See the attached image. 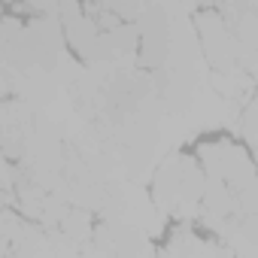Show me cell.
Wrapping results in <instances>:
<instances>
[{
	"mask_svg": "<svg viewBox=\"0 0 258 258\" xmlns=\"http://www.w3.org/2000/svg\"><path fill=\"white\" fill-rule=\"evenodd\" d=\"M207 195V173L188 155H167L155 170V207L164 216H176L182 222L201 216Z\"/></svg>",
	"mask_w": 258,
	"mask_h": 258,
	"instance_id": "6da1fadb",
	"label": "cell"
},
{
	"mask_svg": "<svg viewBox=\"0 0 258 258\" xmlns=\"http://www.w3.org/2000/svg\"><path fill=\"white\" fill-rule=\"evenodd\" d=\"M61 231H64L73 243H79V246H85V243L94 240V231H91V222H88L85 210H70L67 219L61 222Z\"/></svg>",
	"mask_w": 258,
	"mask_h": 258,
	"instance_id": "277c9868",
	"label": "cell"
},
{
	"mask_svg": "<svg viewBox=\"0 0 258 258\" xmlns=\"http://www.w3.org/2000/svg\"><path fill=\"white\" fill-rule=\"evenodd\" d=\"M94 246L106 258H155V252L149 246V234H143L140 228H131V225L103 222L94 231Z\"/></svg>",
	"mask_w": 258,
	"mask_h": 258,
	"instance_id": "3957f363",
	"label": "cell"
},
{
	"mask_svg": "<svg viewBox=\"0 0 258 258\" xmlns=\"http://www.w3.org/2000/svg\"><path fill=\"white\" fill-rule=\"evenodd\" d=\"M195 22H198V34H201V49H204L213 73L243 70V64H240V46H237V40L231 34V25H225L216 10H201Z\"/></svg>",
	"mask_w": 258,
	"mask_h": 258,
	"instance_id": "7a4b0ae2",
	"label": "cell"
}]
</instances>
